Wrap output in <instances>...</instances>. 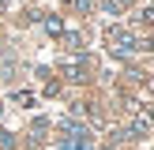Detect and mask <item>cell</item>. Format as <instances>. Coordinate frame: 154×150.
Returning <instances> with one entry per match:
<instances>
[{
    "mask_svg": "<svg viewBox=\"0 0 154 150\" xmlns=\"http://www.w3.org/2000/svg\"><path fill=\"white\" fill-rule=\"evenodd\" d=\"M68 8H72V11H90V0H72Z\"/></svg>",
    "mask_w": 154,
    "mask_h": 150,
    "instance_id": "6",
    "label": "cell"
},
{
    "mask_svg": "<svg viewBox=\"0 0 154 150\" xmlns=\"http://www.w3.org/2000/svg\"><path fill=\"white\" fill-rule=\"evenodd\" d=\"M105 41H109V45H113V52H120V56H128V52L139 49V41H135L128 30H120V26H109V30H105Z\"/></svg>",
    "mask_w": 154,
    "mask_h": 150,
    "instance_id": "1",
    "label": "cell"
},
{
    "mask_svg": "<svg viewBox=\"0 0 154 150\" xmlns=\"http://www.w3.org/2000/svg\"><path fill=\"white\" fill-rule=\"evenodd\" d=\"M83 68H87L83 60H75V64H68V79H75V82H79V79H83Z\"/></svg>",
    "mask_w": 154,
    "mask_h": 150,
    "instance_id": "5",
    "label": "cell"
},
{
    "mask_svg": "<svg viewBox=\"0 0 154 150\" xmlns=\"http://www.w3.org/2000/svg\"><path fill=\"white\" fill-rule=\"evenodd\" d=\"M139 49H150V52H154V38H147V41H143Z\"/></svg>",
    "mask_w": 154,
    "mask_h": 150,
    "instance_id": "10",
    "label": "cell"
},
{
    "mask_svg": "<svg viewBox=\"0 0 154 150\" xmlns=\"http://www.w3.org/2000/svg\"><path fill=\"white\" fill-rule=\"evenodd\" d=\"M147 116H150V120H154V105H150V112H147Z\"/></svg>",
    "mask_w": 154,
    "mask_h": 150,
    "instance_id": "11",
    "label": "cell"
},
{
    "mask_svg": "<svg viewBox=\"0 0 154 150\" xmlns=\"http://www.w3.org/2000/svg\"><path fill=\"white\" fill-rule=\"evenodd\" d=\"M64 41L72 45V49H79V45H83V38H79V34H64Z\"/></svg>",
    "mask_w": 154,
    "mask_h": 150,
    "instance_id": "7",
    "label": "cell"
},
{
    "mask_svg": "<svg viewBox=\"0 0 154 150\" xmlns=\"http://www.w3.org/2000/svg\"><path fill=\"white\" fill-rule=\"evenodd\" d=\"M0 112H4V105H0Z\"/></svg>",
    "mask_w": 154,
    "mask_h": 150,
    "instance_id": "12",
    "label": "cell"
},
{
    "mask_svg": "<svg viewBox=\"0 0 154 150\" xmlns=\"http://www.w3.org/2000/svg\"><path fill=\"white\" fill-rule=\"evenodd\" d=\"M0 146H15V139H11V131H0Z\"/></svg>",
    "mask_w": 154,
    "mask_h": 150,
    "instance_id": "8",
    "label": "cell"
},
{
    "mask_svg": "<svg viewBox=\"0 0 154 150\" xmlns=\"http://www.w3.org/2000/svg\"><path fill=\"white\" fill-rule=\"evenodd\" d=\"M143 22H150V26H154V8H147V11H143Z\"/></svg>",
    "mask_w": 154,
    "mask_h": 150,
    "instance_id": "9",
    "label": "cell"
},
{
    "mask_svg": "<svg viewBox=\"0 0 154 150\" xmlns=\"http://www.w3.org/2000/svg\"><path fill=\"white\" fill-rule=\"evenodd\" d=\"M45 30H49V34H64V22H60L57 15H49V19H45Z\"/></svg>",
    "mask_w": 154,
    "mask_h": 150,
    "instance_id": "4",
    "label": "cell"
},
{
    "mask_svg": "<svg viewBox=\"0 0 154 150\" xmlns=\"http://www.w3.org/2000/svg\"><path fill=\"white\" fill-rule=\"evenodd\" d=\"M128 4H135V0H105V11H109V15H120Z\"/></svg>",
    "mask_w": 154,
    "mask_h": 150,
    "instance_id": "3",
    "label": "cell"
},
{
    "mask_svg": "<svg viewBox=\"0 0 154 150\" xmlns=\"http://www.w3.org/2000/svg\"><path fill=\"white\" fill-rule=\"evenodd\" d=\"M147 131H150V116H135V120H132V131H128V135H132V139H143Z\"/></svg>",
    "mask_w": 154,
    "mask_h": 150,
    "instance_id": "2",
    "label": "cell"
}]
</instances>
